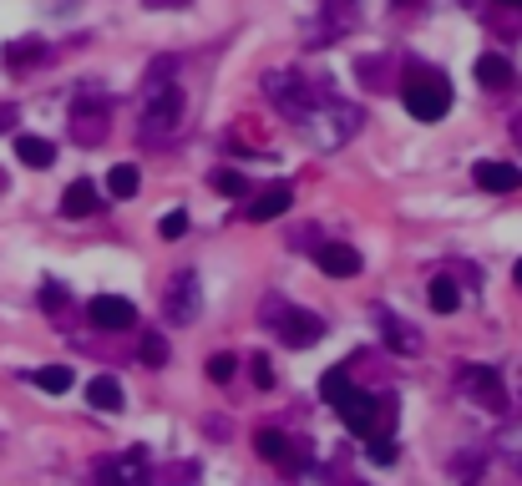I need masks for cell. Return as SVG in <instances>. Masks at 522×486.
Wrapping results in <instances>:
<instances>
[{"instance_id":"24","label":"cell","mask_w":522,"mask_h":486,"mask_svg":"<svg viewBox=\"0 0 522 486\" xmlns=\"http://www.w3.org/2000/svg\"><path fill=\"white\" fill-rule=\"evenodd\" d=\"M213 188H218L223 198H244V193H249L244 173H234V168H218V173H213Z\"/></svg>"},{"instance_id":"1","label":"cell","mask_w":522,"mask_h":486,"mask_svg":"<svg viewBox=\"0 0 522 486\" xmlns=\"http://www.w3.org/2000/svg\"><path fill=\"white\" fill-rule=\"evenodd\" d=\"M401 97H406V112L416 122H441L446 112H452V81H446L441 71H411Z\"/></svg>"},{"instance_id":"30","label":"cell","mask_w":522,"mask_h":486,"mask_svg":"<svg viewBox=\"0 0 522 486\" xmlns=\"http://www.w3.org/2000/svg\"><path fill=\"white\" fill-rule=\"evenodd\" d=\"M188 233V213L183 208H173L168 218H163V238H183Z\"/></svg>"},{"instance_id":"18","label":"cell","mask_w":522,"mask_h":486,"mask_svg":"<svg viewBox=\"0 0 522 486\" xmlns=\"http://www.w3.org/2000/svg\"><path fill=\"white\" fill-rule=\"evenodd\" d=\"M87 400L97 405V411H112V416H117V411H122V400H127V395H122V385H117L112 375H97V380L87 385Z\"/></svg>"},{"instance_id":"33","label":"cell","mask_w":522,"mask_h":486,"mask_svg":"<svg viewBox=\"0 0 522 486\" xmlns=\"http://www.w3.org/2000/svg\"><path fill=\"white\" fill-rule=\"evenodd\" d=\"M11 122H16V107H0V132H11Z\"/></svg>"},{"instance_id":"9","label":"cell","mask_w":522,"mask_h":486,"mask_svg":"<svg viewBox=\"0 0 522 486\" xmlns=\"http://www.w3.org/2000/svg\"><path fill=\"white\" fill-rule=\"evenodd\" d=\"M462 390H467L472 400H482L487 411H502V405H507L502 380H497V370H492V365H462Z\"/></svg>"},{"instance_id":"5","label":"cell","mask_w":522,"mask_h":486,"mask_svg":"<svg viewBox=\"0 0 522 486\" xmlns=\"http://www.w3.org/2000/svg\"><path fill=\"white\" fill-rule=\"evenodd\" d=\"M335 411H340V421H345V431H355V436H376L381 431V416H386V405L376 400V395H370V390H345L340 400H335Z\"/></svg>"},{"instance_id":"12","label":"cell","mask_w":522,"mask_h":486,"mask_svg":"<svg viewBox=\"0 0 522 486\" xmlns=\"http://www.w3.org/2000/svg\"><path fill=\"white\" fill-rule=\"evenodd\" d=\"M320 269L330 279H355L360 274V254L350 249V243H320Z\"/></svg>"},{"instance_id":"26","label":"cell","mask_w":522,"mask_h":486,"mask_svg":"<svg viewBox=\"0 0 522 486\" xmlns=\"http://www.w3.org/2000/svg\"><path fill=\"white\" fill-rule=\"evenodd\" d=\"M234 370H239V360H234V355H213V360H208V380H213V385H229V380H234Z\"/></svg>"},{"instance_id":"31","label":"cell","mask_w":522,"mask_h":486,"mask_svg":"<svg viewBox=\"0 0 522 486\" xmlns=\"http://www.w3.org/2000/svg\"><path fill=\"white\" fill-rule=\"evenodd\" d=\"M249 365H254V385H259V390H269V385H274V365H269V355H254Z\"/></svg>"},{"instance_id":"28","label":"cell","mask_w":522,"mask_h":486,"mask_svg":"<svg viewBox=\"0 0 522 486\" xmlns=\"http://www.w3.org/2000/svg\"><path fill=\"white\" fill-rule=\"evenodd\" d=\"M320 390H325V400H330V405H335V400H340V395H345V390H350V375H345V370H330V375H325V380H320Z\"/></svg>"},{"instance_id":"29","label":"cell","mask_w":522,"mask_h":486,"mask_svg":"<svg viewBox=\"0 0 522 486\" xmlns=\"http://www.w3.org/2000/svg\"><path fill=\"white\" fill-rule=\"evenodd\" d=\"M36 56H41V41H16V46L6 51V61H11V66H21V61H36Z\"/></svg>"},{"instance_id":"14","label":"cell","mask_w":522,"mask_h":486,"mask_svg":"<svg viewBox=\"0 0 522 486\" xmlns=\"http://www.w3.org/2000/svg\"><path fill=\"white\" fill-rule=\"evenodd\" d=\"M381 335H386V345H391L396 355H416V350H421V335L411 330V324H406V319H396V314H386V309H381Z\"/></svg>"},{"instance_id":"27","label":"cell","mask_w":522,"mask_h":486,"mask_svg":"<svg viewBox=\"0 0 522 486\" xmlns=\"http://www.w3.org/2000/svg\"><path fill=\"white\" fill-rule=\"evenodd\" d=\"M370 461H376V466H391V461H396V441L376 431V436H370Z\"/></svg>"},{"instance_id":"19","label":"cell","mask_w":522,"mask_h":486,"mask_svg":"<svg viewBox=\"0 0 522 486\" xmlns=\"http://www.w3.org/2000/svg\"><path fill=\"white\" fill-rule=\"evenodd\" d=\"M477 81L487 92H502L507 81H512V66H507V56H477Z\"/></svg>"},{"instance_id":"20","label":"cell","mask_w":522,"mask_h":486,"mask_svg":"<svg viewBox=\"0 0 522 486\" xmlns=\"http://www.w3.org/2000/svg\"><path fill=\"white\" fill-rule=\"evenodd\" d=\"M137 183H142V178H137L132 162H117V168L107 173V193H112V198H132V193H137Z\"/></svg>"},{"instance_id":"22","label":"cell","mask_w":522,"mask_h":486,"mask_svg":"<svg viewBox=\"0 0 522 486\" xmlns=\"http://www.w3.org/2000/svg\"><path fill=\"white\" fill-rule=\"evenodd\" d=\"M31 380H36L46 395H61V390H71V370H66V365H46V370H36Z\"/></svg>"},{"instance_id":"4","label":"cell","mask_w":522,"mask_h":486,"mask_svg":"<svg viewBox=\"0 0 522 486\" xmlns=\"http://www.w3.org/2000/svg\"><path fill=\"white\" fill-rule=\"evenodd\" d=\"M310 142L315 147H325V152H335V147H345L355 132H360V122H365V112L360 107H350V102H330V107H315L310 112Z\"/></svg>"},{"instance_id":"10","label":"cell","mask_w":522,"mask_h":486,"mask_svg":"<svg viewBox=\"0 0 522 486\" xmlns=\"http://www.w3.org/2000/svg\"><path fill=\"white\" fill-rule=\"evenodd\" d=\"M472 178H477V188H487V193H512V188H522V168L517 162H477L472 168Z\"/></svg>"},{"instance_id":"6","label":"cell","mask_w":522,"mask_h":486,"mask_svg":"<svg viewBox=\"0 0 522 486\" xmlns=\"http://www.w3.org/2000/svg\"><path fill=\"white\" fill-rule=\"evenodd\" d=\"M284 319L279 324V340L289 345V350H305V345H320L325 340V319L320 314H310V309H284V304H264V319Z\"/></svg>"},{"instance_id":"8","label":"cell","mask_w":522,"mask_h":486,"mask_svg":"<svg viewBox=\"0 0 522 486\" xmlns=\"http://www.w3.org/2000/svg\"><path fill=\"white\" fill-rule=\"evenodd\" d=\"M87 319L97 324V330H132V324H137V309H132V299H122V294H97V299L87 304Z\"/></svg>"},{"instance_id":"37","label":"cell","mask_w":522,"mask_h":486,"mask_svg":"<svg viewBox=\"0 0 522 486\" xmlns=\"http://www.w3.org/2000/svg\"><path fill=\"white\" fill-rule=\"evenodd\" d=\"M507 6H522V0H507Z\"/></svg>"},{"instance_id":"7","label":"cell","mask_w":522,"mask_h":486,"mask_svg":"<svg viewBox=\"0 0 522 486\" xmlns=\"http://www.w3.org/2000/svg\"><path fill=\"white\" fill-rule=\"evenodd\" d=\"M163 309H168V319H178V324H193L198 319V309H203V294H198V274H173V284H168V294H163Z\"/></svg>"},{"instance_id":"36","label":"cell","mask_w":522,"mask_h":486,"mask_svg":"<svg viewBox=\"0 0 522 486\" xmlns=\"http://www.w3.org/2000/svg\"><path fill=\"white\" fill-rule=\"evenodd\" d=\"M401 6H416V0H401Z\"/></svg>"},{"instance_id":"17","label":"cell","mask_w":522,"mask_h":486,"mask_svg":"<svg viewBox=\"0 0 522 486\" xmlns=\"http://www.w3.org/2000/svg\"><path fill=\"white\" fill-rule=\"evenodd\" d=\"M254 451H259L264 461H274V466H289V461H294L289 436H284V431H269V426H264V431H254Z\"/></svg>"},{"instance_id":"15","label":"cell","mask_w":522,"mask_h":486,"mask_svg":"<svg viewBox=\"0 0 522 486\" xmlns=\"http://www.w3.org/2000/svg\"><path fill=\"white\" fill-rule=\"evenodd\" d=\"M61 213H66V218H87V213H97V188H92L87 178H77V183L61 193Z\"/></svg>"},{"instance_id":"25","label":"cell","mask_w":522,"mask_h":486,"mask_svg":"<svg viewBox=\"0 0 522 486\" xmlns=\"http://www.w3.org/2000/svg\"><path fill=\"white\" fill-rule=\"evenodd\" d=\"M142 360L153 365V370L168 365V340H163V335H142Z\"/></svg>"},{"instance_id":"2","label":"cell","mask_w":522,"mask_h":486,"mask_svg":"<svg viewBox=\"0 0 522 486\" xmlns=\"http://www.w3.org/2000/svg\"><path fill=\"white\" fill-rule=\"evenodd\" d=\"M178 117H183V92L173 81H153L142 102V142H168L178 132Z\"/></svg>"},{"instance_id":"34","label":"cell","mask_w":522,"mask_h":486,"mask_svg":"<svg viewBox=\"0 0 522 486\" xmlns=\"http://www.w3.org/2000/svg\"><path fill=\"white\" fill-rule=\"evenodd\" d=\"M512 142H517V147H522V117H517V122H512Z\"/></svg>"},{"instance_id":"11","label":"cell","mask_w":522,"mask_h":486,"mask_svg":"<svg viewBox=\"0 0 522 486\" xmlns=\"http://www.w3.org/2000/svg\"><path fill=\"white\" fill-rule=\"evenodd\" d=\"M107 117H112V102H102V97H87V102L71 107V122H77V137H82V142H97Z\"/></svg>"},{"instance_id":"21","label":"cell","mask_w":522,"mask_h":486,"mask_svg":"<svg viewBox=\"0 0 522 486\" xmlns=\"http://www.w3.org/2000/svg\"><path fill=\"white\" fill-rule=\"evenodd\" d=\"M426 299H431V309H436V314H452V309L462 304V294H457V284H452V279H431Z\"/></svg>"},{"instance_id":"13","label":"cell","mask_w":522,"mask_h":486,"mask_svg":"<svg viewBox=\"0 0 522 486\" xmlns=\"http://www.w3.org/2000/svg\"><path fill=\"white\" fill-rule=\"evenodd\" d=\"M289 203H294V188H289V183H274V188H264V193L249 203V218H254V223H269V218L289 213Z\"/></svg>"},{"instance_id":"3","label":"cell","mask_w":522,"mask_h":486,"mask_svg":"<svg viewBox=\"0 0 522 486\" xmlns=\"http://www.w3.org/2000/svg\"><path fill=\"white\" fill-rule=\"evenodd\" d=\"M264 97H269L289 122H310V112L320 107V102H315V87H310L305 76H294V71H269V76H264Z\"/></svg>"},{"instance_id":"32","label":"cell","mask_w":522,"mask_h":486,"mask_svg":"<svg viewBox=\"0 0 522 486\" xmlns=\"http://www.w3.org/2000/svg\"><path fill=\"white\" fill-rule=\"evenodd\" d=\"M41 304H46V309H61V304H66V289H61V284H46V289H41Z\"/></svg>"},{"instance_id":"16","label":"cell","mask_w":522,"mask_h":486,"mask_svg":"<svg viewBox=\"0 0 522 486\" xmlns=\"http://www.w3.org/2000/svg\"><path fill=\"white\" fill-rule=\"evenodd\" d=\"M16 157L26 162V168L41 173V168H51V162H56V147H51L46 137H31V132H26V137H16Z\"/></svg>"},{"instance_id":"35","label":"cell","mask_w":522,"mask_h":486,"mask_svg":"<svg viewBox=\"0 0 522 486\" xmlns=\"http://www.w3.org/2000/svg\"><path fill=\"white\" fill-rule=\"evenodd\" d=\"M512 279H517V284H522V259H517V264H512Z\"/></svg>"},{"instance_id":"23","label":"cell","mask_w":522,"mask_h":486,"mask_svg":"<svg viewBox=\"0 0 522 486\" xmlns=\"http://www.w3.org/2000/svg\"><path fill=\"white\" fill-rule=\"evenodd\" d=\"M497 446H502V456L512 461V471L522 476V421H517V426H502V436H497Z\"/></svg>"}]
</instances>
